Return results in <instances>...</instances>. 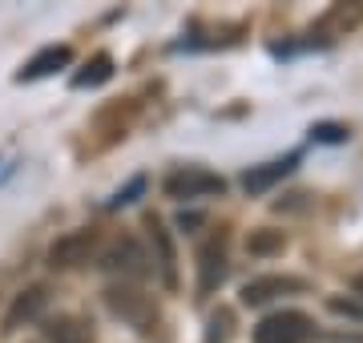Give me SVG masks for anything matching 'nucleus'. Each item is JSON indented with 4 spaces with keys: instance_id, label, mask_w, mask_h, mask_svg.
I'll list each match as a JSON object with an SVG mask.
<instances>
[{
    "instance_id": "6e6552de",
    "label": "nucleus",
    "mask_w": 363,
    "mask_h": 343,
    "mask_svg": "<svg viewBox=\"0 0 363 343\" xmlns=\"http://www.w3.org/2000/svg\"><path fill=\"white\" fill-rule=\"evenodd\" d=\"M198 266H202L198 287H202V291H214V287L222 283V275H226V247H222V238H214V242H206V247H202V254H198Z\"/></svg>"
},
{
    "instance_id": "a211bd4d",
    "label": "nucleus",
    "mask_w": 363,
    "mask_h": 343,
    "mask_svg": "<svg viewBox=\"0 0 363 343\" xmlns=\"http://www.w3.org/2000/svg\"><path fill=\"white\" fill-rule=\"evenodd\" d=\"M355 287H359V295H363V275H359V279H355Z\"/></svg>"
},
{
    "instance_id": "dca6fc26",
    "label": "nucleus",
    "mask_w": 363,
    "mask_h": 343,
    "mask_svg": "<svg viewBox=\"0 0 363 343\" xmlns=\"http://www.w3.org/2000/svg\"><path fill=\"white\" fill-rule=\"evenodd\" d=\"M142 190H145V182H142V178H133V182L125 186V190H121V194H117L113 202H109V206H130V202L138 198V194H142Z\"/></svg>"
},
{
    "instance_id": "7ed1b4c3",
    "label": "nucleus",
    "mask_w": 363,
    "mask_h": 343,
    "mask_svg": "<svg viewBox=\"0 0 363 343\" xmlns=\"http://www.w3.org/2000/svg\"><path fill=\"white\" fill-rule=\"evenodd\" d=\"M93 251H97V230H73V235L57 238L49 247V266H57V271L81 266L93 259Z\"/></svg>"
},
{
    "instance_id": "2eb2a0df",
    "label": "nucleus",
    "mask_w": 363,
    "mask_h": 343,
    "mask_svg": "<svg viewBox=\"0 0 363 343\" xmlns=\"http://www.w3.org/2000/svg\"><path fill=\"white\" fill-rule=\"evenodd\" d=\"M311 137H315V142H343L347 130H343V125H315Z\"/></svg>"
},
{
    "instance_id": "0eeeda50",
    "label": "nucleus",
    "mask_w": 363,
    "mask_h": 343,
    "mask_svg": "<svg viewBox=\"0 0 363 343\" xmlns=\"http://www.w3.org/2000/svg\"><path fill=\"white\" fill-rule=\"evenodd\" d=\"M69 61H73V53H69V45H49V49H40L33 61H28L16 77L21 81H37V77H49V73H57V69H65Z\"/></svg>"
},
{
    "instance_id": "39448f33",
    "label": "nucleus",
    "mask_w": 363,
    "mask_h": 343,
    "mask_svg": "<svg viewBox=\"0 0 363 343\" xmlns=\"http://www.w3.org/2000/svg\"><path fill=\"white\" fill-rule=\"evenodd\" d=\"M295 166H298V154H286V158L267 162V166H250V170L242 174V190H247V194H267V190H271L274 182H283Z\"/></svg>"
},
{
    "instance_id": "4468645a",
    "label": "nucleus",
    "mask_w": 363,
    "mask_h": 343,
    "mask_svg": "<svg viewBox=\"0 0 363 343\" xmlns=\"http://www.w3.org/2000/svg\"><path fill=\"white\" fill-rule=\"evenodd\" d=\"M230 335V311H218V315H210V339L206 343H222Z\"/></svg>"
},
{
    "instance_id": "20e7f679",
    "label": "nucleus",
    "mask_w": 363,
    "mask_h": 343,
    "mask_svg": "<svg viewBox=\"0 0 363 343\" xmlns=\"http://www.w3.org/2000/svg\"><path fill=\"white\" fill-rule=\"evenodd\" d=\"M105 299H109V307H113L117 315H121V319H130V323H133L138 331H154V323H157V307L150 303V299H145L142 291L113 287L109 295H105Z\"/></svg>"
},
{
    "instance_id": "f03ea898",
    "label": "nucleus",
    "mask_w": 363,
    "mask_h": 343,
    "mask_svg": "<svg viewBox=\"0 0 363 343\" xmlns=\"http://www.w3.org/2000/svg\"><path fill=\"white\" fill-rule=\"evenodd\" d=\"M222 190H226V182H222L218 174L202 170V166H186V170L166 178L169 198H206V194H222Z\"/></svg>"
},
{
    "instance_id": "ddd939ff",
    "label": "nucleus",
    "mask_w": 363,
    "mask_h": 343,
    "mask_svg": "<svg viewBox=\"0 0 363 343\" xmlns=\"http://www.w3.org/2000/svg\"><path fill=\"white\" fill-rule=\"evenodd\" d=\"M109 77H113V61H109V57H93L89 65H85V73L73 77V85L85 89V85H101V81H109Z\"/></svg>"
},
{
    "instance_id": "9d476101",
    "label": "nucleus",
    "mask_w": 363,
    "mask_h": 343,
    "mask_svg": "<svg viewBox=\"0 0 363 343\" xmlns=\"http://www.w3.org/2000/svg\"><path fill=\"white\" fill-rule=\"evenodd\" d=\"M45 299H49V291H45V287H28V291H21V295H16V303L9 307V315H4V327L13 331V327H21V323H28L33 315H40Z\"/></svg>"
},
{
    "instance_id": "f257e3e1",
    "label": "nucleus",
    "mask_w": 363,
    "mask_h": 343,
    "mask_svg": "<svg viewBox=\"0 0 363 343\" xmlns=\"http://www.w3.org/2000/svg\"><path fill=\"white\" fill-rule=\"evenodd\" d=\"M315 335V323L303 311H279L267 315L255 327V343H307Z\"/></svg>"
},
{
    "instance_id": "f3484780",
    "label": "nucleus",
    "mask_w": 363,
    "mask_h": 343,
    "mask_svg": "<svg viewBox=\"0 0 363 343\" xmlns=\"http://www.w3.org/2000/svg\"><path fill=\"white\" fill-rule=\"evenodd\" d=\"M279 242H283L279 235H255L250 238V251H271V247H279Z\"/></svg>"
},
{
    "instance_id": "423d86ee",
    "label": "nucleus",
    "mask_w": 363,
    "mask_h": 343,
    "mask_svg": "<svg viewBox=\"0 0 363 343\" xmlns=\"http://www.w3.org/2000/svg\"><path fill=\"white\" fill-rule=\"evenodd\" d=\"M286 291H303V279H291V275H262V279H250L242 287V303L247 307H259L274 295H286Z\"/></svg>"
},
{
    "instance_id": "9b49d317",
    "label": "nucleus",
    "mask_w": 363,
    "mask_h": 343,
    "mask_svg": "<svg viewBox=\"0 0 363 343\" xmlns=\"http://www.w3.org/2000/svg\"><path fill=\"white\" fill-rule=\"evenodd\" d=\"M109 266L113 271H125V275H145V254L133 238H121L113 251H109Z\"/></svg>"
},
{
    "instance_id": "1a4fd4ad",
    "label": "nucleus",
    "mask_w": 363,
    "mask_h": 343,
    "mask_svg": "<svg viewBox=\"0 0 363 343\" xmlns=\"http://www.w3.org/2000/svg\"><path fill=\"white\" fill-rule=\"evenodd\" d=\"M45 335L49 343H93V327L77 315H57L45 323Z\"/></svg>"
},
{
    "instance_id": "f8f14e48",
    "label": "nucleus",
    "mask_w": 363,
    "mask_h": 343,
    "mask_svg": "<svg viewBox=\"0 0 363 343\" xmlns=\"http://www.w3.org/2000/svg\"><path fill=\"white\" fill-rule=\"evenodd\" d=\"M150 235H154V247H157V259H162V279L166 283H174V247H169V235H166V226L157 223V218H150Z\"/></svg>"
}]
</instances>
